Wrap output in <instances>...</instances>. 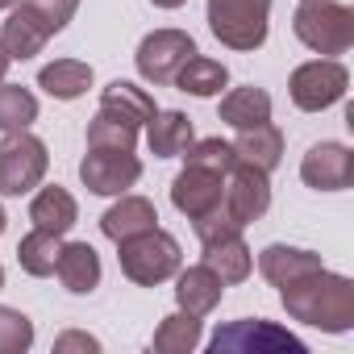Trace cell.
Returning <instances> with one entry per match:
<instances>
[{"mask_svg":"<svg viewBox=\"0 0 354 354\" xmlns=\"http://www.w3.org/2000/svg\"><path fill=\"white\" fill-rule=\"evenodd\" d=\"M292 30L321 59L346 55L354 46V13L346 5H337V0H300V9L292 17Z\"/></svg>","mask_w":354,"mask_h":354,"instance_id":"cell-2","label":"cell"},{"mask_svg":"<svg viewBox=\"0 0 354 354\" xmlns=\"http://www.w3.org/2000/svg\"><path fill=\"white\" fill-rule=\"evenodd\" d=\"M34 346V325L26 313L0 304V354H21Z\"/></svg>","mask_w":354,"mask_h":354,"instance_id":"cell-30","label":"cell"},{"mask_svg":"<svg viewBox=\"0 0 354 354\" xmlns=\"http://www.w3.org/2000/svg\"><path fill=\"white\" fill-rule=\"evenodd\" d=\"M158 354H188L201 346V317H188V313H171L162 317V325L154 329V342H150Z\"/></svg>","mask_w":354,"mask_h":354,"instance_id":"cell-28","label":"cell"},{"mask_svg":"<svg viewBox=\"0 0 354 354\" xmlns=\"http://www.w3.org/2000/svg\"><path fill=\"white\" fill-rule=\"evenodd\" d=\"M325 263H321V254H313V250H300V246H267L263 254H259V271H263V279L267 283H275V288H283V283H292V279H304V275H313V271H321Z\"/></svg>","mask_w":354,"mask_h":354,"instance_id":"cell-17","label":"cell"},{"mask_svg":"<svg viewBox=\"0 0 354 354\" xmlns=\"http://www.w3.org/2000/svg\"><path fill=\"white\" fill-rule=\"evenodd\" d=\"M221 121L234 125V129H246V125H263L271 121V96L263 88H234L225 100H221Z\"/></svg>","mask_w":354,"mask_h":354,"instance_id":"cell-25","label":"cell"},{"mask_svg":"<svg viewBox=\"0 0 354 354\" xmlns=\"http://www.w3.org/2000/svg\"><path fill=\"white\" fill-rule=\"evenodd\" d=\"M225 213L234 217L238 230H246L250 221H259L267 209H271V180H267V171L250 167V162H234L225 171V196H221Z\"/></svg>","mask_w":354,"mask_h":354,"instance_id":"cell-9","label":"cell"},{"mask_svg":"<svg viewBox=\"0 0 354 354\" xmlns=\"http://www.w3.org/2000/svg\"><path fill=\"white\" fill-rule=\"evenodd\" d=\"M158 9H180V5H188V0H154Z\"/></svg>","mask_w":354,"mask_h":354,"instance_id":"cell-35","label":"cell"},{"mask_svg":"<svg viewBox=\"0 0 354 354\" xmlns=\"http://www.w3.org/2000/svg\"><path fill=\"white\" fill-rule=\"evenodd\" d=\"M192 55H196L192 34H184V30H154V34H146V38L138 42L133 63H138V75H142L146 84L162 88V84L175 80V71H180Z\"/></svg>","mask_w":354,"mask_h":354,"instance_id":"cell-8","label":"cell"},{"mask_svg":"<svg viewBox=\"0 0 354 354\" xmlns=\"http://www.w3.org/2000/svg\"><path fill=\"white\" fill-rule=\"evenodd\" d=\"M38 121V96L21 84L0 80V133H17Z\"/></svg>","mask_w":354,"mask_h":354,"instance_id":"cell-27","label":"cell"},{"mask_svg":"<svg viewBox=\"0 0 354 354\" xmlns=\"http://www.w3.org/2000/svg\"><path fill=\"white\" fill-rule=\"evenodd\" d=\"M350 88V71L337 63V59H313V63H300L292 71V104L304 109V113H321L329 104H337Z\"/></svg>","mask_w":354,"mask_h":354,"instance_id":"cell-7","label":"cell"},{"mask_svg":"<svg viewBox=\"0 0 354 354\" xmlns=\"http://www.w3.org/2000/svg\"><path fill=\"white\" fill-rule=\"evenodd\" d=\"M0 288H5V267H0Z\"/></svg>","mask_w":354,"mask_h":354,"instance_id":"cell-38","label":"cell"},{"mask_svg":"<svg viewBox=\"0 0 354 354\" xmlns=\"http://www.w3.org/2000/svg\"><path fill=\"white\" fill-rule=\"evenodd\" d=\"M205 267L217 271L221 283H242V279L250 275V267H254V254H250V246L242 242V230L209 238V242H205Z\"/></svg>","mask_w":354,"mask_h":354,"instance_id":"cell-15","label":"cell"},{"mask_svg":"<svg viewBox=\"0 0 354 354\" xmlns=\"http://www.w3.org/2000/svg\"><path fill=\"white\" fill-rule=\"evenodd\" d=\"M55 38V30L26 5V0H17V5L9 9V17H5V26H0V46H5V55L17 63H26V59H34V55H42V46Z\"/></svg>","mask_w":354,"mask_h":354,"instance_id":"cell-13","label":"cell"},{"mask_svg":"<svg viewBox=\"0 0 354 354\" xmlns=\"http://www.w3.org/2000/svg\"><path fill=\"white\" fill-rule=\"evenodd\" d=\"M283 308L300 325H317L325 333H346L354 325V283L333 271H313L304 279L283 283Z\"/></svg>","mask_w":354,"mask_h":354,"instance_id":"cell-1","label":"cell"},{"mask_svg":"<svg viewBox=\"0 0 354 354\" xmlns=\"http://www.w3.org/2000/svg\"><path fill=\"white\" fill-rule=\"evenodd\" d=\"M30 221H34V230H46V234H59V238H63V234L80 221L75 196H71L67 188H59V184L42 188V192L30 201Z\"/></svg>","mask_w":354,"mask_h":354,"instance_id":"cell-20","label":"cell"},{"mask_svg":"<svg viewBox=\"0 0 354 354\" xmlns=\"http://www.w3.org/2000/svg\"><path fill=\"white\" fill-rule=\"evenodd\" d=\"M100 113H109V117H117V121L142 129L158 109H154V100H150L146 88H138V84H129V80H113V84L104 88V96H100Z\"/></svg>","mask_w":354,"mask_h":354,"instance_id":"cell-18","label":"cell"},{"mask_svg":"<svg viewBox=\"0 0 354 354\" xmlns=\"http://www.w3.org/2000/svg\"><path fill=\"white\" fill-rule=\"evenodd\" d=\"M175 275H180V279H175V300H180V313L205 321V317L221 304L225 283H221L217 271H209L205 263H196V267H188V271H175Z\"/></svg>","mask_w":354,"mask_h":354,"instance_id":"cell-14","label":"cell"},{"mask_svg":"<svg viewBox=\"0 0 354 354\" xmlns=\"http://www.w3.org/2000/svg\"><path fill=\"white\" fill-rule=\"evenodd\" d=\"M184 158L188 162H196V167H209V171H230L234 162H238V154H234V142H221V138H205V142H192L188 150H184Z\"/></svg>","mask_w":354,"mask_h":354,"instance_id":"cell-31","label":"cell"},{"mask_svg":"<svg viewBox=\"0 0 354 354\" xmlns=\"http://www.w3.org/2000/svg\"><path fill=\"white\" fill-rule=\"evenodd\" d=\"M59 250H63V238H59V234L30 230V234L21 238V246H17V263H21V271H30V275L46 279V275H55Z\"/></svg>","mask_w":354,"mask_h":354,"instance_id":"cell-26","label":"cell"},{"mask_svg":"<svg viewBox=\"0 0 354 354\" xmlns=\"http://www.w3.org/2000/svg\"><path fill=\"white\" fill-rule=\"evenodd\" d=\"M154 225H158L154 205H150L146 196H125V192H121V201L100 217V230H104V238H113V242H125V238H133V234H142V230H154Z\"/></svg>","mask_w":354,"mask_h":354,"instance_id":"cell-21","label":"cell"},{"mask_svg":"<svg viewBox=\"0 0 354 354\" xmlns=\"http://www.w3.org/2000/svg\"><path fill=\"white\" fill-rule=\"evenodd\" d=\"M5 221H9V217H5V209H0V234H5Z\"/></svg>","mask_w":354,"mask_h":354,"instance_id":"cell-37","label":"cell"},{"mask_svg":"<svg viewBox=\"0 0 354 354\" xmlns=\"http://www.w3.org/2000/svg\"><path fill=\"white\" fill-rule=\"evenodd\" d=\"M9 63H13V59L5 55V46H0V80H5V75H9Z\"/></svg>","mask_w":354,"mask_h":354,"instance_id":"cell-34","label":"cell"},{"mask_svg":"<svg viewBox=\"0 0 354 354\" xmlns=\"http://www.w3.org/2000/svg\"><path fill=\"white\" fill-rule=\"evenodd\" d=\"M133 142H138V129L109 113H96L88 121V150H133Z\"/></svg>","mask_w":354,"mask_h":354,"instance_id":"cell-29","label":"cell"},{"mask_svg":"<svg viewBox=\"0 0 354 354\" xmlns=\"http://www.w3.org/2000/svg\"><path fill=\"white\" fill-rule=\"evenodd\" d=\"M46 142L34 138L30 129L5 133L0 138V196H26L46 180Z\"/></svg>","mask_w":354,"mask_h":354,"instance_id":"cell-5","label":"cell"},{"mask_svg":"<svg viewBox=\"0 0 354 354\" xmlns=\"http://www.w3.org/2000/svg\"><path fill=\"white\" fill-rule=\"evenodd\" d=\"M209 350L213 354H271V350H292V354H304L308 346L296 337V333H288V329H279V325H271V321H263V317H242V321H230V325H221L213 337H209Z\"/></svg>","mask_w":354,"mask_h":354,"instance_id":"cell-6","label":"cell"},{"mask_svg":"<svg viewBox=\"0 0 354 354\" xmlns=\"http://www.w3.org/2000/svg\"><path fill=\"white\" fill-rule=\"evenodd\" d=\"M88 84H92V67L80 59H55L38 71V88L50 92L55 100H75L88 92Z\"/></svg>","mask_w":354,"mask_h":354,"instance_id":"cell-23","label":"cell"},{"mask_svg":"<svg viewBox=\"0 0 354 354\" xmlns=\"http://www.w3.org/2000/svg\"><path fill=\"white\" fill-rule=\"evenodd\" d=\"M146 142L158 158H175L192 146V121L180 113V109H167V113H154L146 121Z\"/></svg>","mask_w":354,"mask_h":354,"instance_id":"cell-22","label":"cell"},{"mask_svg":"<svg viewBox=\"0 0 354 354\" xmlns=\"http://www.w3.org/2000/svg\"><path fill=\"white\" fill-rule=\"evenodd\" d=\"M271 0H209V30L230 50H259L267 42Z\"/></svg>","mask_w":354,"mask_h":354,"instance_id":"cell-4","label":"cell"},{"mask_svg":"<svg viewBox=\"0 0 354 354\" xmlns=\"http://www.w3.org/2000/svg\"><path fill=\"white\" fill-rule=\"evenodd\" d=\"M55 275L75 296L96 292V283H100V254H96V246H88V242H63L59 263H55Z\"/></svg>","mask_w":354,"mask_h":354,"instance_id":"cell-16","label":"cell"},{"mask_svg":"<svg viewBox=\"0 0 354 354\" xmlns=\"http://www.w3.org/2000/svg\"><path fill=\"white\" fill-rule=\"evenodd\" d=\"M55 350H59V354H63V350H100V342L88 337V333H63V337L55 342Z\"/></svg>","mask_w":354,"mask_h":354,"instance_id":"cell-33","label":"cell"},{"mask_svg":"<svg viewBox=\"0 0 354 354\" xmlns=\"http://www.w3.org/2000/svg\"><path fill=\"white\" fill-rule=\"evenodd\" d=\"M234 154H238L242 162H250V167H259V171L271 175V171L279 167V158H283V133H279L271 121H263V125H246V129H238Z\"/></svg>","mask_w":354,"mask_h":354,"instance_id":"cell-19","label":"cell"},{"mask_svg":"<svg viewBox=\"0 0 354 354\" xmlns=\"http://www.w3.org/2000/svg\"><path fill=\"white\" fill-rule=\"evenodd\" d=\"M17 5V0H0V13H5V9H13Z\"/></svg>","mask_w":354,"mask_h":354,"instance_id":"cell-36","label":"cell"},{"mask_svg":"<svg viewBox=\"0 0 354 354\" xmlns=\"http://www.w3.org/2000/svg\"><path fill=\"white\" fill-rule=\"evenodd\" d=\"M180 92H192V96H217L225 84H230V71H225V63H217V59H205L201 50L175 71V80H171Z\"/></svg>","mask_w":354,"mask_h":354,"instance_id":"cell-24","label":"cell"},{"mask_svg":"<svg viewBox=\"0 0 354 354\" xmlns=\"http://www.w3.org/2000/svg\"><path fill=\"white\" fill-rule=\"evenodd\" d=\"M121 246V271L133 279V283H142V288H154V283H162V279H171L175 271H180V242H175L167 230H142V234H133V238H125V242H117Z\"/></svg>","mask_w":354,"mask_h":354,"instance_id":"cell-3","label":"cell"},{"mask_svg":"<svg viewBox=\"0 0 354 354\" xmlns=\"http://www.w3.org/2000/svg\"><path fill=\"white\" fill-rule=\"evenodd\" d=\"M300 180L308 188H317V192H342V188H350L354 184V154H350V146H342V142L313 146L304 154V162H300Z\"/></svg>","mask_w":354,"mask_h":354,"instance_id":"cell-12","label":"cell"},{"mask_svg":"<svg viewBox=\"0 0 354 354\" xmlns=\"http://www.w3.org/2000/svg\"><path fill=\"white\" fill-rule=\"evenodd\" d=\"M221 196H225V175L209 171V167H196V162H184V171L175 175V184H171V205L188 221L209 217L221 205Z\"/></svg>","mask_w":354,"mask_h":354,"instance_id":"cell-11","label":"cell"},{"mask_svg":"<svg viewBox=\"0 0 354 354\" xmlns=\"http://www.w3.org/2000/svg\"><path fill=\"white\" fill-rule=\"evenodd\" d=\"M80 180L96 196H121L142 180V162L133 150H88L80 162Z\"/></svg>","mask_w":354,"mask_h":354,"instance_id":"cell-10","label":"cell"},{"mask_svg":"<svg viewBox=\"0 0 354 354\" xmlns=\"http://www.w3.org/2000/svg\"><path fill=\"white\" fill-rule=\"evenodd\" d=\"M26 5H30V9H34V13H38V17H42V21H46V26L59 34V30H63V26L75 17L80 0H26Z\"/></svg>","mask_w":354,"mask_h":354,"instance_id":"cell-32","label":"cell"}]
</instances>
